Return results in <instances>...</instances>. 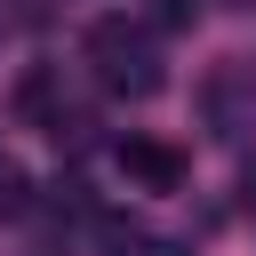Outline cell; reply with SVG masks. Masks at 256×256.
<instances>
[{
	"label": "cell",
	"mask_w": 256,
	"mask_h": 256,
	"mask_svg": "<svg viewBox=\"0 0 256 256\" xmlns=\"http://www.w3.org/2000/svg\"><path fill=\"white\" fill-rule=\"evenodd\" d=\"M88 64H96V80L112 88V96H160V40L136 24V16H104V24H88Z\"/></svg>",
	"instance_id": "obj_1"
},
{
	"label": "cell",
	"mask_w": 256,
	"mask_h": 256,
	"mask_svg": "<svg viewBox=\"0 0 256 256\" xmlns=\"http://www.w3.org/2000/svg\"><path fill=\"white\" fill-rule=\"evenodd\" d=\"M200 120H208V136L240 144L256 128V64H216L200 80Z\"/></svg>",
	"instance_id": "obj_2"
},
{
	"label": "cell",
	"mask_w": 256,
	"mask_h": 256,
	"mask_svg": "<svg viewBox=\"0 0 256 256\" xmlns=\"http://www.w3.org/2000/svg\"><path fill=\"white\" fill-rule=\"evenodd\" d=\"M16 112H24L32 128H48V136H64V128H72V104H64V80H56L48 64H32V72L16 80Z\"/></svg>",
	"instance_id": "obj_3"
},
{
	"label": "cell",
	"mask_w": 256,
	"mask_h": 256,
	"mask_svg": "<svg viewBox=\"0 0 256 256\" xmlns=\"http://www.w3.org/2000/svg\"><path fill=\"white\" fill-rule=\"evenodd\" d=\"M120 176H136L144 192H176V184H184V160H176L168 144H152V136H128V144H120Z\"/></svg>",
	"instance_id": "obj_4"
},
{
	"label": "cell",
	"mask_w": 256,
	"mask_h": 256,
	"mask_svg": "<svg viewBox=\"0 0 256 256\" xmlns=\"http://www.w3.org/2000/svg\"><path fill=\"white\" fill-rule=\"evenodd\" d=\"M24 208H32V184H24V168L0 160V216H24Z\"/></svg>",
	"instance_id": "obj_5"
},
{
	"label": "cell",
	"mask_w": 256,
	"mask_h": 256,
	"mask_svg": "<svg viewBox=\"0 0 256 256\" xmlns=\"http://www.w3.org/2000/svg\"><path fill=\"white\" fill-rule=\"evenodd\" d=\"M240 208H256V160L240 168Z\"/></svg>",
	"instance_id": "obj_6"
},
{
	"label": "cell",
	"mask_w": 256,
	"mask_h": 256,
	"mask_svg": "<svg viewBox=\"0 0 256 256\" xmlns=\"http://www.w3.org/2000/svg\"><path fill=\"white\" fill-rule=\"evenodd\" d=\"M224 8H256V0H224Z\"/></svg>",
	"instance_id": "obj_7"
},
{
	"label": "cell",
	"mask_w": 256,
	"mask_h": 256,
	"mask_svg": "<svg viewBox=\"0 0 256 256\" xmlns=\"http://www.w3.org/2000/svg\"><path fill=\"white\" fill-rule=\"evenodd\" d=\"M144 256H176V248H144Z\"/></svg>",
	"instance_id": "obj_8"
}]
</instances>
